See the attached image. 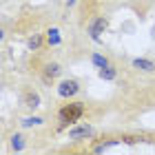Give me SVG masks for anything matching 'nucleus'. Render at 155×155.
<instances>
[{
	"mask_svg": "<svg viewBox=\"0 0 155 155\" xmlns=\"http://www.w3.org/2000/svg\"><path fill=\"white\" fill-rule=\"evenodd\" d=\"M82 113H84V107L80 102H73V104H67L64 109H60V122L62 124H73V122H78V120L82 117Z\"/></svg>",
	"mask_w": 155,
	"mask_h": 155,
	"instance_id": "obj_1",
	"label": "nucleus"
},
{
	"mask_svg": "<svg viewBox=\"0 0 155 155\" xmlns=\"http://www.w3.org/2000/svg\"><path fill=\"white\" fill-rule=\"evenodd\" d=\"M78 91H80V84L75 80H62L58 84V95L60 97H73Z\"/></svg>",
	"mask_w": 155,
	"mask_h": 155,
	"instance_id": "obj_2",
	"label": "nucleus"
},
{
	"mask_svg": "<svg viewBox=\"0 0 155 155\" xmlns=\"http://www.w3.org/2000/svg\"><path fill=\"white\" fill-rule=\"evenodd\" d=\"M109 27V22L104 18H95L93 22L89 25V36L91 40H95V42H100V33H104V29Z\"/></svg>",
	"mask_w": 155,
	"mask_h": 155,
	"instance_id": "obj_3",
	"label": "nucleus"
},
{
	"mask_svg": "<svg viewBox=\"0 0 155 155\" xmlns=\"http://www.w3.org/2000/svg\"><path fill=\"white\" fill-rule=\"evenodd\" d=\"M89 135H93V129H91L89 124H84V126H75V129L69 131V137H71V140H80V137H89Z\"/></svg>",
	"mask_w": 155,
	"mask_h": 155,
	"instance_id": "obj_4",
	"label": "nucleus"
},
{
	"mask_svg": "<svg viewBox=\"0 0 155 155\" xmlns=\"http://www.w3.org/2000/svg\"><path fill=\"white\" fill-rule=\"evenodd\" d=\"M133 67L142 69V71H155V64L151 60H144V58H135V60H133Z\"/></svg>",
	"mask_w": 155,
	"mask_h": 155,
	"instance_id": "obj_5",
	"label": "nucleus"
},
{
	"mask_svg": "<svg viewBox=\"0 0 155 155\" xmlns=\"http://www.w3.org/2000/svg\"><path fill=\"white\" fill-rule=\"evenodd\" d=\"M25 104H27L29 109H36V107H40V95H38V93H31V91H29V93L25 95Z\"/></svg>",
	"mask_w": 155,
	"mask_h": 155,
	"instance_id": "obj_6",
	"label": "nucleus"
},
{
	"mask_svg": "<svg viewBox=\"0 0 155 155\" xmlns=\"http://www.w3.org/2000/svg\"><path fill=\"white\" fill-rule=\"evenodd\" d=\"M47 40H49V45H51V47H58L60 45V31L55 29V27H53V29H49L47 31Z\"/></svg>",
	"mask_w": 155,
	"mask_h": 155,
	"instance_id": "obj_7",
	"label": "nucleus"
},
{
	"mask_svg": "<svg viewBox=\"0 0 155 155\" xmlns=\"http://www.w3.org/2000/svg\"><path fill=\"white\" fill-rule=\"evenodd\" d=\"M62 73V69H60V64H47L45 67V78H55V75H60Z\"/></svg>",
	"mask_w": 155,
	"mask_h": 155,
	"instance_id": "obj_8",
	"label": "nucleus"
},
{
	"mask_svg": "<svg viewBox=\"0 0 155 155\" xmlns=\"http://www.w3.org/2000/svg\"><path fill=\"white\" fill-rule=\"evenodd\" d=\"M91 62H93L95 67H100V69L109 67V60L104 58V55H100V53H93V55H91Z\"/></svg>",
	"mask_w": 155,
	"mask_h": 155,
	"instance_id": "obj_9",
	"label": "nucleus"
},
{
	"mask_svg": "<svg viewBox=\"0 0 155 155\" xmlns=\"http://www.w3.org/2000/svg\"><path fill=\"white\" fill-rule=\"evenodd\" d=\"M115 69L113 67H104V69H100V78L102 80H115Z\"/></svg>",
	"mask_w": 155,
	"mask_h": 155,
	"instance_id": "obj_10",
	"label": "nucleus"
},
{
	"mask_svg": "<svg viewBox=\"0 0 155 155\" xmlns=\"http://www.w3.org/2000/svg\"><path fill=\"white\" fill-rule=\"evenodd\" d=\"M42 122H45L42 117H25L22 120V126H40Z\"/></svg>",
	"mask_w": 155,
	"mask_h": 155,
	"instance_id": "obj_11",
	"label": "nucleus"
},
{
	"mask_svg": "<svg viewBox=\"0 0 155 155\" xmlns=\"http://www.w3.org/2000/svg\"><path fill=\"white\" fill-rule=\"evenodd\" d=\"M40 45H42V38H40V36H33V38H29V42H27V47H29L31 51L40 49Z\"/></svg>",
	"mask_w": 155,
	"mask_h": 155,
	"instance_id": "obj_12",
	"label": "nucleus"
},
{
	"mask_svg": "<svg viewBox=\"0 0 155 155\" xmlns=\"http://www.w3.org/2000/svg\"><path fill=\"white\" fill-rule=\"evenodd\" d=\"M11 146H13V151H22V149H25L22 137H20V135H13V137H11Z\"/></svg>",
	"mask_w": 155,
	"mask_h": 155,
	"instance_id": "obj_13",
	"label": "nucleus"
},
{
	"mask_svg": "<svg viewBox=\"0 0 155 155\" xmlns=\"http://www.w3.org/2000/svg\"><path fill=\"white\" fill-rule=\"evenodd\" d=\"M75 5V0H67V7H73Z\"/></svg>",
	"mask_w": 155,
	"mask_h": 155,
	"instance_id": "obj_14",
	"label": "nucleus"
}]
</instances>
